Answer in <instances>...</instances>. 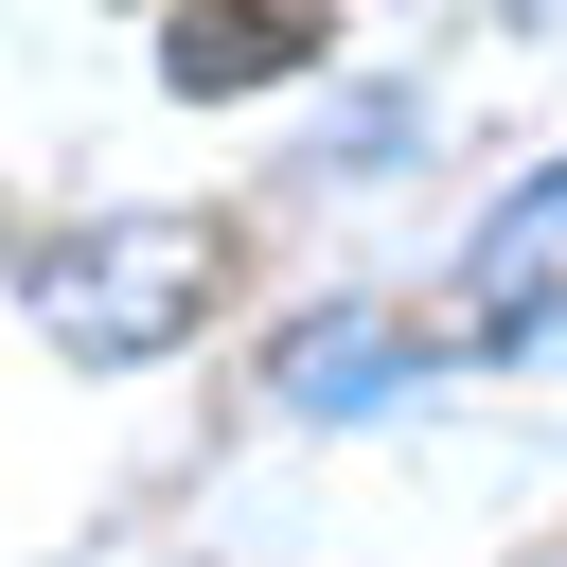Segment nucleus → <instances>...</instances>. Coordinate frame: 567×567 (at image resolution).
Wrapping results in <instances>:
<instances>
[{
  "instance_id": "1",
  "label": "nucleus",
  "mask_w": 567,
  "mask_h": 567,
  "mask_svg": "<svg viewBox=\"0 0 567 567\" xmlns=\"http://www.w3.org/2000/svg\"><path fill=\"white\" fill-rule=\"evenodd\" d=\"M213 301V248L195 230H159V213H106V230H71V248H35V319L89 354V372H124V354H159L177 319Z\"/></svg>"
}]
</instances>
